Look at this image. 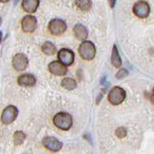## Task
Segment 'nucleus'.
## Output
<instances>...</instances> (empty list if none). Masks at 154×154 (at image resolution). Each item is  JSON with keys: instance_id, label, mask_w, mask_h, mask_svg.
<instances>
[{"instance_id": "13", "label": "nucleus", "mask_w": 154, "mask_h": 154, "mask_svg": "<svg viewBox=\"0 0 154 154\" xmlns=\"http://www.w3.org/2000/svg\"><path fill=\"white\" fill-rule=\"evenodd\" d=\"M17 83L20 86H33L36 83V78L31 74H23L17 78Z\"/></svg>"}, {"instance_id": "17", "label": "nucleus", "mask_w": 154, "mask_h": 154, "mask_svg": "<svg viewBox=\"0 0 154 154\" xmlns=\"http://www.w3.org/2000/svg\"><path fill=\"white\" fill-rule=\"evenodd\" d=\"M75 3L82 12H88L92 7L91 0H75Z\"/></svg>"}, {"instance_id": "11", "label": "nucleus", "mask_w": 154, "mask_h": 154, "mask_svg": "<svg viewBox=\"0 0 154 154\" xmlns=\"http://www.w3.org/2000/svg\"><path fill=\"white\" fill-rule=\"evenodd\" d=\"M49 71L55 76H65L67 74V66L60 61H52L49 64Z\"/></svg>"}, {"instance_id": "23", "label": "nucleus", "mask_w": 154, "mask_h": 154, "mask_svg": "<svg viewBox=\"0 0 154 154\" xmlns=\"http://www.w3.org/2000/svg\"><path fill=\"white\" fill-rule=\"evenodd\" d=\"M150 101H151V103L154 105V93L150 96Z\"/></svg>"}, {"instance_id": "16", "label": "nucleus", "mask_w": 154, "mask_h": 154, "mask_svg": "<svg viewBox=\"0 0 154 154\" xmlns=\"http://www.w3.org/2000/svg\"><path fill=\"white\" fill-rule=\"evenodd\" d=\"M41 50L46 55H54L56 54V47L51 42L44 43L42 48H41Z\"/></svg>"}, {"instance_id": "10", "label": "nucleus", "mask_w": 154, "mask_h": 154, "mask_svg": "<svg viewBox=\"0 0 154 154\" xmlns=\"http://www.w3.org/2000/svg\"><path fill=\"white\" fill-rule=\"evenodd\" d=\"M57 57H58V60L60 62H62L66 66H70L74 63L75 60V54L69 49H61L58 54H57Z\"/></svg>"}, {"instance_id": "21", "label": "nucleus", "mask_w": 154, "mask_h": 154, "mask_svg": "<svg viewBox=\"0 0 154 154\" xmlns=\"http://www.w3.org/2000/svg\"><path fill=\"white\" fill-rule=\"evenodd\" d=\"M116 135L119 139L125 138L126 135H127V130H126V128H124V127H118V128L116 130Z\"/></svg>"}, {"instance_id": "15", "label": "nucleus", "mask_w": 154, "mask_h": 154, "mask_svg": "<svg viewBox=\"0 0 154 154\" xmlns=\"http://www.w3.org/2000/svg\"><path fill=\"white\" fill-rule=\"evenodd\" d=\"M111 62L112 64L113 67L116 68H120L122 66V60L121 57L119 55V52H118L117 47L114 45L112 47V57H111Z\"/></svg>"}, {"instance_id": "1", "label": "nucleus", "mask_w": 154, "mask_h": 154, "mask_svg": "<svg viewBox=\"0 0 154 154\" xmlns=\"http://www.w3.org/2000/svg\"><path fill=\"white\" fill-rule=\"evenodd\" d=\"M54 124L60 130L67 131L72 127L73 119L72 116L67 112H58L54 116Z\"/></svg>"}, {"instance_id": "6", "label": "nucleus", "mask_w": 154, "mask_h": 154, "mask_svg": "<svg viewBox=\"0 0 154 154\" xmlns=\"http://www.w3.org/2000/svg\"><path fill=\"white\" fill-rule=\"evenodd\" d=\"M19 114V111L15 106L10 105L7 106V107L4 109V111L2 112L1 116V121L4 124H11L12 122H14L16 120V118Z\"/></svg>"}, {"instance_id": "22", "label": "nucleus", "mask_w": 154, "mask_h": 154, "mask_svg": "<svg viewBox=\"0 0 154 154\" xmlns=\"http://www.w3.org/2000/svg\"><path fill=\"white\" fill-rule=\"evenodd\" d=\"M108 1H109V5L111 6V8H114L116 3V0H108Z\"/></svg>"}, {"instance_id": "8", "label": "nucleus", "mask_w": 154, "mask_h": 154, "mask_svg": "<svg viewBox=\"0 0 154 154\" xmlns=\"http://www.w3.org/2000/svg\"><path fill=\"white\" fill-rule=\"evenodd\" d=\"M12 64L17 71H24L28 67V58L24 54H17L13 57Z\"/></svg>"}, {"instance_id": "19", "label": "nucleus", "mask_w": 154, "mask_h": 154, "mask_svg": "<svg viewBox=\"0 0 154 154\" xmlns=\"http://www.w3.org/2000/svg\"><path fill=\"white\" fill-rule=\"evenodd\" d=\"M26 136L23 131H17L14 134V143L15 146H19L20 144H23V142L25 140Z\"/></svg>"}, {"instance_id": "12", "label": "nucleus", "mask_w": 154, "mask_h": 154, "mask_svg": "<svg viewBox=\"0 0 154 154\" xmlns=\"http://www.w3.org/2000/svg\"><path fill=\"white\" fill-rule=\"evenodd\" d=\"M40 4V0H23L21 7L23 10L28 14H32L37 11V9Z\"/></svg>"}, {"instance_id": "4", "label": "nucleus", "mask_w": 154, "mask_h": 154, "mask_svg": "<svg viewBox=\"0 0 154 154\" xmlns=\"http://www.w3.org/2000/svg\"><path fill=\"white\" fill-rule=\"evenodd\" d=\"M133 13L136 17H140V19H146L149 16V13H150L149 4L144 0H140V1L134 4Z\"/></svg>"}, {"instance_id": "7", "label": "nucleus", "mask_w": 154, "mask_h": 154, "mask_svg": "<svg viewBox=\"0 0 154 154\" xmlns=\"http://www.w3.org/2000/svg\"><path fill=\"white\" fill-rule=\"evenodd\" d=\"M21 28L26 33H32L37 28V19L32 15H27L21 20Z\"/></svg>"}, {"instance_id": "14", "label": "nucleus", "mask_w": 154, "mask_h": 154, "mask_svg": "<svg viewBox=\"0 0 154 154\" xmlns=\"http://www.w3.org/2000/svg\"><path fill=\"white\" fill-rule=\"evenodd\" d=\"M74 34H75V36H76V38L78 39V40H80L82 42L85 41L86 38L88 37V31H87L86 27L81 23H78V24L75 25Z\"/></svg>"}, {"instance_id": "3", "label": "nucleus", "mask_w": 154, "mask_h": 154, "mask_svg": "<svg viewBox=\"0 0 154 154\" xmlns=\"http://www.w3.org/2000/svg\"><path fill=\"white\" fill-rule=\"evenodd\" d=\"M126 98V92L125 90L121 88L119 86H114L109 90V95H108V99L109 101V103L117 106L120 105L123 101Z\"/></svg>"}, {"instance_id": "25", "label": "nucleus", "mask_w": 154, "mask_h": 154, "mask_svg": "<svg viewBox=\"0 0 154 154\" xmlns=\"http://www.w3.org/2000/svg\"><path fill=\"white\" fill-rule=\"evenodd\" d=\"M153 92H154V89H153Z\"/></svg>"}, {"instance_id": "20", "label": "nucleus", "mask_w": 154, "mask_h": 154, "mask_svg": "<svg viewBox=\"0 0 154 154\" xmlns=\"http://www.w3.org/2000/svg\"><path fill=\"white\" fill-rule=\"evenodd\" d=\"M128 75H129V72L127 71L125 68H121V69H119V71L116 73V78L117 79V80H122V79L126 78Z\"/></svg>"}, {"instance_id": "5", "label": "nucleus", "mask_w": 154, "mask_h": 154, "mask_svg": "<svg viewBox=\"0 0 154 154\" xmlns=\"http://www.w3.org/2000/svg\"><path fill=\"white\" fill-rule=\"evenodd\" d=\"M49 31L54 36H59L63 34L67 29V24L64 20L60 19H54L49 23Z\"/></svg>"}, {"instance_id": "2", "label": "nucleus", "mask_w": 154, "mask_h": 154, "mask_svg": "<svg viewBox=\"0 0 154 154\" xmlns=\"http://www.w3.org/2000/svg\"><path fill=\"white\" fill-rule=\"evenodd\" d=\"M79 54L85 60H92L96 54V48L90 41H83L79 47Z\"/></svg>"}, {"instance_id": "18", "label": "nucleus", "mask_w": 154, "mask_h": 154, "mask_svg": "<svg viewBox=\"0 0 154 154\" xmlns=\"http://www.w3.org/2000/svg\"><path fill=\"white\" fill-rule=\"evenodd\" d=\"M61 86L66 90H74L77 88V82L72 78H64L61 82Z\"/></svg>"}, {"instance_id": "9", "label": "nucleus", "mask_w": 154, "mask_h": 154, "mask_svg": "<svg viewBox=\"0 0 154 154\" xmlns=\"http://www.w3.org/2000/svg\"><path fill=\"white\" fill-rule=\"evenodd\" d=\"M42 143L47 149H49L50 151H52V152L59 151L63 146V143H61L60 140H57L56 138H54V137L44 138L42 140Z\"/></svg>"}, {"instance_id": "24", "label": "nucleus", "mask_w": 154, "mask_h": 154, "mask_svg": "<svg viewBox=\"0 0 154 154\" xmlns=\"http://www.w3.org/2000/svg\"><path fill=\"white\" fill-rule=\"evenodd\" d=\"M0 1H1L2 3H5V2H8L9 0H0Z\"/></svg>"}]
</instances>
